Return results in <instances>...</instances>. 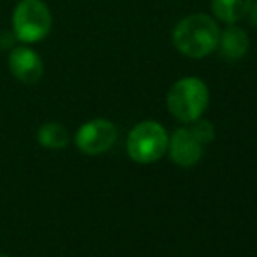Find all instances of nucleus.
<instances>
[{
  "instance_id": "obj_7",
  "label": "nucleus",
  "mask_w": 257,
  "mask_h": 257,
  "mask_svg": "<svg viewBox=\"0 0 257 257\" xmlns=\"http://www.w3.org/2000/svg\"><path fill=\"white\" fill-rule=\"evenodd\" d=\"M170 158L175 165L182 168L194 166L203 156V144L196 139L191 128H177L168 137V149Z\"/></svg>"
},
{
  "instance_id": "obj_2",
  "label": "nucleus",
  "mask_w": 257,
  "mask_h": 257,
  "mask_svg": "<svg viewBox=\"0 0 257 257\" xmlns=\"http://www.w3.org/2000/svg\"><path fill=\"white\" fill-rule=\"evenodd\" d=\"M166 107L177 121L194 122L208 107V88L198 77L180 79L170 88Z\"/></svg>"
},
{
  "instance_id": "obj_4",
  "label": "nucleus",
  "mask_w": 257,
  "mask_h": 257,
  "mask_svg": "<svg viewBox=\"0 0 257 257\" xmlns=\"http://www.w3.org/2000/svg\"><path fill=\"white\" fill-rule=\"evenodd\" d=\"M168 149V133L159 122L142 121L130 132L126 140L128 156L135 163L149 165L165 156Z\"/></svg>"
},
{
  "instance_id": "obj_11",
  "label": "nucleus",
  "mask_w": 257,
  "mask_h": 257,
  "mask_svg": "<svg viewBox=\"0 0 257 257\" xmlns=\"http://www.w3.org/2000/svg\"><path fill=\"white\" fill-rule=\"evenodd\" d=\"M191 130H193V133L196 135V139L200 140L203 146L210 144L213 139H215V128H213L212 122L205 121V119H196L194 124L191 126Z\"/></svg>"
},
{
  "instance_id": "obj_5",
  "label": "nucleus",
  "mask_w": 257,
  "mask_h": 257,
  "mask_svg": "<svg viewBox=\"0 0 257 257\" xmlns=\"http://www.w3.org/2000/svg\"><path fill=\"white\" fill-rule=\"evenodd\" d=\"M117 139V130L108 119L98 117L84 122L75 133V146L81 153L88 156L103 154L114 146Z\"/></svg>"
},
{
  "instance_id": "obj_10",
  "label": "nucleus",
  "mask_w": 257,
  "mask_h": 257,
  "mask_svg": "<svg viewBox=\"0 0 257 257\" xmlns=\"http://www.w3.org/2000/svg\"><path fill=\"white\" fill-rule=\"evenodd\" d=\"M37 140L46 149L56 151V149H63V147L68 146V142H70V133H68V130L65 128L63 124H60V122H46V124H42L41 128H39Z\"/></svg>"
},
{
  "instance_id": "obj_8",
  "label": "nucleus",
  "mask_w": 257,
  "mask_h": 257,
  "mask_svg": "<svg viewBox=\"0 0 257 257\" xmlns=\"http://www.w3.org/2000/svg\"><path fill=\"white\" fill-rule=\"evenodd\" d=\"M220 53L226 60H240L248 49V37L241 28L227 27L219 37Z\"/></svg>"
},
{
  "instance_id": "obj_12",
  "label": "nucleus",
  "mask_w": 257,
  "mask_h": 257,
  "mask_svg": "<svg viewBox=\"0 0 257 257\" xmlns=\"http://www.w3.org/2000/svg\"><path fill=\"white\" fill-rule=\"evenodd\" d=\"M248 16H250V21L254 27H257V0H252L250 11H248Z\"/></svg>"
},
{
  "instance_id": "obj_3",
  "label": "nucleus",
  "mask_w": 257,
  "mask_h": 257,
  "mask_svg": "<svg viewBox=\"0 0 257 257\" xmlns=\"http://www.w3.org/2000/svg\"><path fill=\"white\" fill-rule=\"evenodd\" d=\"M13 32L21 42H39L51 32L53 18L42 0H20L13 11Z\"/></svg>"
},
{
  "instance_id": "obj_9",
  "label": "nucleus",
  "mask_w": 257,
  "mask_h": 257,
  "mask_svg": "<svg viewBox=\"0 0 257 257\" xmlns=\"http://www.w3.org/2000/svg\"><path fill=\"white\" fill-rule=\"evenodd\" d=\"M252 0H212V11L224 23H236L248 16Z\"/></svg>"
},
{
  "instance_id": "obj_6",
  "label": "nucleus",
  "mask_w": 257,
  "mask_h": 257,
  "mask_svg": "<svg viewBox=\"0 0 257 257\" xmlns=\"http://www.w3.org/2000/svg\"><path fill=\"white\" fill-rule=\"evenodd\" d=\"M9 70L13 77L21 84L34 86L44 75V61L32 48L18 46L9 54Z\"/></svg>"
},
{
  "instance_id": "obj_13",
  "label": "nucleus",
  "mask_w": 257,
  "mask_h": 257,
  "mask_svg": "<svg viewBox=\"0 0 257 257\" xmlns=\"http://www.w3.org/2000/svg\"><path fill=\"white\" fill-rule=\"evenodd\" d=\"M0 257H11V255H7V254H0Z\"/></svg>"
},
{
  "instance_id": "obj_1",
  "label": "nucleus",
  "mask_w": 257,
  "mask_h": 257,
  "mask_svg": "<svg viewBox=\"0 0 257 257\" xmlns=\"http://www.w3.org/2000/svg\"><path fill=\"white\" fill-rule=\"evenodd\" d=\"M220 30L213 18L206 14H191L173 28V46L189 58H205L219 46Z\"/></svg>"
}]
</instances>
